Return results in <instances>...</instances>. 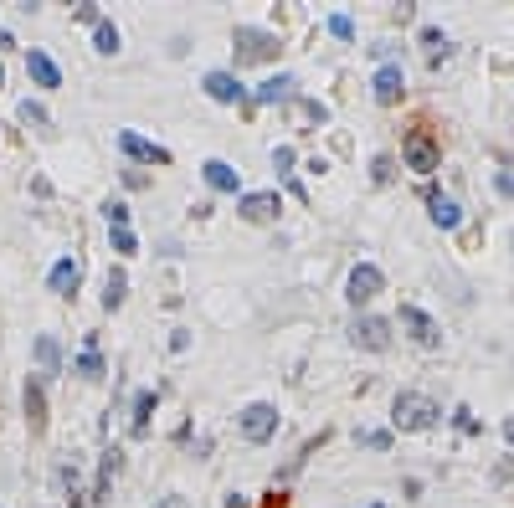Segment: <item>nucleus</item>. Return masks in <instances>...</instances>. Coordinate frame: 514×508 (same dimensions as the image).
<instances>
[{
  "mask_svg": "<svg viewBox=\"0 0 514 508\" xmlns=\"http://www.w3.org/2000/svg\"><path fill=\"white\" fill-rule=\"evenodd\" d=\"M206 93L216 98V103H242V82L232 78V72H206Z\"/></svg>",
  "mask_w": 514,
  "mask_h": 508,
  "instance_id": "nucleus-17",
  "label": "nucleus"
},
{
  "mask_svg": "<svg viewBox=\"0 0 514 508\" xmlns=\"http://www.w3.org/2000/svg\"><path fill=\"white\" fill-rule=\"evenodd\" d=\"M370 180H376V185H391V180H396V155H376L370 159Z\"/></svg>",
  "mask_w": 514,
  "mask_h": 508,
  "instance_id": "nucleus-23",
  "label": "nucleus"
},
{
  "mask_svg": "<svg viewBox=\"0 0 514 508\" xmlns=\"http://www.w3.org/2000/svg\"><path fill=\"white\" fill-rule=\"evenodd\" d=\"M437 416H443V406L433 396H417V390H402L391 400V427L396 431H427L437 427Z\"/></svg>",
  "mask_w": 514,
  "mask_h": 508,
  "instance_id": "nucleus-1",
  "label": "nucleus"
},
{
  "mask_svg": "<svg viewBox=\"0 0 514 508\" xmlns=\"http://www.w3.org/2000/svg\"><path fill=\"white\" fill-rule=\"evenodd\" d=\"M232 52H237V67H257V62H273L278 52V36L262 32V26H237L232 32Z\"/></svg>",
  "mask_w": 514,
  "mask_h": 508,
  "instance_id": "nucleus-2",
  "label": "nucleus"
},
{
  "mask_svg": "<svg viewBox=\"0 0 514 508\" xmlns=\"http://www.w3.org/2000/svg\"><path fill=\"white\" fill-rule=\"evenodd\" d=\"M237 427H242V437H247V442H268V437L278 431V406H268V400H252V406L237 416Z\"/></svg>",
  "mask_w": 514,
  "mask_h": 508,
  "instance_id": "nucleus-5",
  "label": "nucleus"
},
{
  "mask_svg": "<svg viewBox=\"0 0 514 508\" xmlns=\"http://www.w3.org/2000/svg\"><path fill=\"white\" fill-rule=\"evenodd\" d=\"M293 159H299V155H293V144H278V149H273V170H278V175H289Z\"/></svg>",
  "mask_w": 514,
  "mask_h": 508,
  "instance_id": "nucleus-29",
  "label": "nucleus"
},
{
  "mask_svg": "<svg viewBox=\"0 0 514 508\" xmlns=\"http://www.w3.org/2000/svg\"><path fill=\"white\" fill-rule=\"evenodd\" d=\"M155 508H191V498H180V493H165V498H160Z\"/></svg>",
  "mask_w": 514,
  "mask_h": 508,
  "instance_id": "nucleus-35",
  "label": "nucleus"
},
{
  "mask_svg": "<svg viewBox=\"0 0 514 508\" xmlns=\"http://www.w3.org/2000/svg\"><path fill=\"white\" fill-rule=\"evenodd\" d=\"M93 42H98V52H103V57H113V52H119V26H113V21H98V26H93Z\"/></svg>",
  "mask_w": 514,
  "mask_h": 508,
  "instance_id": "nucleus-22",
  "label": "nucleus"
},
{
  "mask_svg": "<svg viewBox=\"0 0 514 508\" xmlns=\"http://www.w3.org/2000/svg\"><path fill=\"white\" fill-rule=\"evenodd\" d=\"M504 437H509V447H514V416H509V421H504Z\"/></svg>",
  "mask_w": 514,
  "mask_h": 508,
  "instance_id": "nucleus-38",
  "label": "nucleus"
},
{
  "mask_svg": "<svg viewBox=\"0 0 514 508\" xmlns=\"http://www.w3.org/2000/svg\"><path fill=\"white\" fill-rule=\"evenodd\" d=\"M381 287H386L381 268H376V262H360V268L350 272V283H345V298H350L355 308H366V303L376 298V293H381Z\"/></svg>",
  "mask_w": 514,
  "mask_h": 508,
  "instance_id": "nucleus-8",
  "label": "nucleus"
},
{
  "mask_svg": "<svg viewBox=\"0 0 514 508\" xmlns=\"http://www.w3.org/2000/svg\"><path fill=\"white\" fill-rule=\"evenodd\" d=\"M103 211H109V226H113V231H128V206H124V201H109Z\"/></svg>",
  "mask_w": 514,
  "mask_h": 508,
  "instance_id": "nucleus-28",
  "label": "nucleus"
},
{
  "mask_svg": "<svg viewBox=\"0 0 514 508\" xmlns=\"http://www.w3.org/2000/svg\"><path fill=\"white\" fill-rule=\"evenodd\" d=\"M124 185H128V191H145L149 175H145V170H124Z\"/></svg>",
  "mask_w": 514,
  "mask_h": 508,
  "instance_id": "nucleus-32",
  "label": "nucleus"
},
{
  "mask_svg": "<svg viewBox=\"0 0 514 508\" xmlns=\"http://www.w3.org/2000/svg\"><path fill=\"white\" fill-rule=\"evenodd\" d=\"M293 108H299V118H309V124H324V118H329V108H324V103H314V98H299Z\"/></svg>",
  "mask_w": 514,
  "mask_h": 508,
  "instance_id": "nucleus-26",
  "label": "nucleus"
},
{
  "mask_svg": "<svg viewBox=\"0 0 514 508\" xmlns=\"http://www.w3.org/2000/svg\"><path fill=\"white\" fill-rule=\"evenodd\" d=\"M293 88H299V82H293L289 72H278V78H268L262 88H257L252 103H283V98H293Z\"/></svg>",
  "mask_w": 514,
  "mask_h": 508,
  "instance_id": "nucleus-18",
  "label": "nucleus"
},
{
  "mask_svg": "<svg viewBox=\"0 0 514 508\" xmlns=\"http://www.w3.org/2000/svg\"><path fill=\"white\" fill-rule=\"evenodd\" d=\"M370 88H376V103H396V98H402V88H406L402 67H396V62H386L381 72L370 78Z\"/></svg>",
  "mask_w": 514,
  "mask_h": 508,
  "instance_id": "nucleus-12",
  "label": "nucleus"
},
{
  "mask_svg": "<svg viewBox=\"0 0 514 508\" xmlns=\"http://www.w3.org/2000/svg\"><path fill=\"white\" fill-rule=\"evenodd\" d=\"M494 483H514V457H504V462L494 467Z\"/></svg>",
  "mask_w": 514,
  "mask_h": 508,
  "instance_id": "nucleus-33",
  "label": "nucleus"
},
{
  "mask_svg": "<svg viewBox=\"0 0 514 508\" xmlns=\"http://www.w3.org/2000/svg\"><path fill=\"white\" fill-rule=\"evenodd\" d=\"M201 175H206V185L211 191H237V170H232V165H226V159H206V165H201Z\"/></svg>",
  "mask_w": 514,
  "mask_h": 508,
  "instance_id": "nucleus-16",
  "label": "nucleus"
},
{
  "mask_svg": "<svg viewBox=\"0 0 514 508\" xmlns=\"http://www.w3.org/2000/svg\"><path fill=\"white\" fill-rule=\"evenodd\" d=\"M47 283H52V293H57V298H72V293H78V283H82V268L72 262V257H62V262L52 268Z\"/></svg>",
  "mask_w": 514,
  "mask_h": 508,
  "instance_id": "nucleus-14",
  "label": "nucleus"
},
{
  "mask_svg": "<svg viewBox=\"0 0 514 508\" xmlns=\"http://www.w3.org/2000/svg\"><path fill=\"white\" fill-rule=\"evenodd\" d=\"M360 447H376V452H386V447H391V431H360Z\"/></svg>",
  "mask_w": 514,
  "mask_h": 508,
  "instance_id": "nucleus-30",
  "label": "nucleus"
},
{
  "mask_svg": "<svg viewBox=\"0 0 514 508\" xmlns=\"http://www.w3.org/2000/svg\"><path fill=\"white\" fill-rule=\"evenodd\" d=\"M21 406H26V427H32V437H47V375H32V381H26Z\"/></svg>",
  "mask_w": 514,
  "mask_h": 508,
  "instance_id": "nucleus-6",
  "label": "nucleus"
},
{
  "mask_svg": "<svg viewBox=\"0 0 514 508\" xmlns=\"http://www.w3.org/2000/svg\"><path fill=\"white\" fill-rule=\"evenodd\" d=\"M350 344H355V350H370V354L391 350V318L360 314V318H355V324H350Z\"/></svg>",
  "mask_w": 514,
  "mask_h": 508,
  "instance_id": "nucleus-4",
  "label": "nucleus"
},
{
  "mask_svg": "<svg viewBox=\"0 0 514 508\" xmlns=\"http://www.w3.org/2000/svg\"><path fill=\"white\" fill-rule=\"evenodd\" d=\"M78 21H88V26H98V21H103V16H98V5H78Z\"/></svg>",
  "mask_w": 514,
  "mask_h": 508,
  "instance_id": "nucleus-36",
  "label": "nucleus"
},
{
  "mask_svg": "<svg viewBox=\"0 0 514 508\" xmlns=\"http://www.w3.org/2000/svg\"><path fill=\"white\" fill-rule=\"evenodd\" d=\"M402 159L412 170H422V175H433L437 165H443V144L433 139V128H412L406 144H402Z\"/></svg>",
  "mask_w": 514,
  "mask_h": 508,
  "instance_id": "nucleus-3",
  "label": "nucleus"
},
{
  "mask_svg": "<svg viewBox=\"0 0 514 508\" xmlns=\"http://www.w3.org/2000/svg\"><path fill=\"white\" fill-rule=\"evenodd\" d=\"M124 298H128V278L119 268H109V278H103V308H124Z\"/></svg>",
  "mask_w": 514,
  "mask_h": 508,
  "instance_id": "nucleus-19",
  "label": "nucleus"
},
{
  "mask_svg": "<svg viewBox=\"0 0 514 508\" xmlns=\"http://www.w3.org/2000/svg\"><path fill=\"white\" fill-rule=\"evenodd\" d=\"M0 88H5V67H0Z\"/></svg>",
  "mask_w": 514,
  "mask_h": 508,
  "instance_id": "nucleus-39",
  "label": "nucleus"
},
{
  "mask_svg": "<svg viewBox=\"0 0 514 508\" xmlns=\"http://www.w3.org/2000/svg\"><path fill=\"white\" fill-rule=\"evenodd\" d=\"M78 375H82V381H103V360H98L93 344H88V354L78 360Z\"/></svg>",
  "mask_w": 514,
  "mask_h": 508,
  "instance_id": "nucleus-25",
  "label": "nucleus"
},
{
  "mask_svg": "<svg viewBox=\"0 0 514 508\" xmlns=\"http://www.w3.org/2000/svg\"><path fill=\"white\" fill-rule=\"evenodd\" d=\"M149 416H155V390H139V396H134V437L149 431Z\"/></svg>",
  "mask_w": 514,
  "mask_h": 508,
  "instance_id": "nucleus-20",
  "label": "nucleus"
},
{
  "mask_svg": "<svg viewBox=\"0 0 514 508\" xmlns=\"http://www.w3.org/2000/svg\"><path fill=\"white\" fill-rule=\"evenodd\" d=\"M113 252H139V241H134V231H113Z\"/></svg>",
  "mask_w": 514,
  "mask_h": 508,
  "instance_id": "nucleus-31",
  "label": "nucleus"
},
{
  "mask_svg": "<svg viewBox=\"0 0 514 508\" xmlns=\"http://www.w3.org/2000/svg\"><path fill=\"white\" fill-rule=\"evenodd\" d=\"M119 467H124V452H119V447H109V452H103V462H98L93 503H103V498H109V488H113V473H119Z\"/></svg>",
  "mask_w": 514,
  "mask_h": 508,
  "instance_id": "nucleus-15",
  "label": "nucleus"
},
{
  "mask_svg": "<svg viewBox=\"0 0 514 508\" xmlns=\"http://www.w3.org/2000/svg\"><path fill=\"white\" fill-rule=\"evenodd\" d=\"M329 36H339V42H350V36H355V21L345 16V11H335V16H329Z\"/></svg>",
  "mask_w": 514,
  "mask_h": 508,
  "instance_id": "nucleus-27",
  "label": "nucleus"
},
{
  "mask_svg": "<svg viewBox=\"0 0 514 508\" xmlns=\"http://www.w3.org/2000/svg\"><path fill=\"white\" fill-rule=\"evenodd\" d=\"M237 211H242V221L268 226V221H278L283 201H278V191H257V195H242V201H237Z\"/></svg>",
  "mask_w": 514,
  "mask_h": 508,
  "instance_id": "nucleus-10",
  "label": "nucleus"
},
{
  "mask_svg": "<svg viewBox=\"0 0 514 508\" xmlns=\"http://www.w3.org/2000/svg\"><path fill=\"white\" fill-rule=\"evenodd\" d=\"M226 508H247V498H242V493H232V498H226Z\"/></svg>",
  "mask_w": 514,
  "mask_h": 508,
  "instance_id": "nucleus-37",
  "label": "nucleus"
},
{
  "mask_svg": "<svg viewBox=\"0 0 514 508\" xmlns=\"http://www.w3.org/2000/svg\"><path fill=\"white\" fill-rule=\"evenodd\" d=\"M119 149H124L128 159H139V165H170V149L155 144V139H145V134H134V128L119 134Z\"/></svg>",
  "mask_w": 514,
  "mask_h": 508,
  "instance_id": "nucleus-9",
  "label": "nucleus"
},
{
  "mask_svg": "<svg viewBox=\"0 0 514 508\" xmlns=\"http://www.w3.org/2000/svg\"><path fill=\"white\" fill-rule=\"evenodd\" d=\"M427 216H433L443 231H458V226H463V211H458V201H452V195H443L437 185H427Z\"/></svg>",
  "mask_w": 514,
  "mask_h": 508,
  "instance_id": "nucleus-11",
  "label": "nucleus"
},
{
  "mask_svg": "<svg viewBox=\"0 0 514 508\" xmlns=\"http://www.w3.org/2000/svg\"><path fill=\"white\" fill-rule=\"evenodd\" d=\"M26 72H32L36 88H62V72H57V62H52L47 52H26Z\"/></svg>",
  "mask_w": 514,
  "mask_h": 508,
  "instance_id": "nucleus-13",
  "label": "nucleus"
},
{
  "mask_svg": "<svg viewBox=\"0 0 514 508\" xmlns=\"http://www.w3.org/2000/svg\"><path fill=\"white\" fill-rule=\"evenodd\" d=\"M494 185H499V195H509V201H514V175H509V170H499Z\"/></svg>",
  "mask_w": 514,
  "mask_h": 508,
  "instance_id": "nucleus-34",
  "label": "nucleus"
},
{
  "mask_svg": "<svg viewBox=\"0 0 514 508\" xmlns=\"http://www.w3.org/2000/svg\"><path fill=\"white\" fill-rule=\"evenodd\" d=\"M36 360H42V370H57L62 365V350H57V339H52V334H42V339H36Z\"/></svg>",
  "mask_w": 514,
  "mask_h": 508,
  "instance_id": "nucleus-21",
  "label": "nucleus"
},
{
  "mask_svg": "<svg viewBox=\"0 0 514 508\" xmlns=\"http://www.w3.org/2000/svg\"><path fill=\"white\" fill-rule=\"evenodd\" d=\"M21 124H32V128H47L52 118H47V108H42V103H32V98H26V103H21Z\"/></svg>",
  "mask_w": 514,
  "mask_h": 508,
  "instance_id": "nucleus-24",
  "label": "nucleus"
},
{
  "mask_svg": "<svg viewBox=\"0 0 514 508\" xmlns=\"http://www.w3.org/2000/svg\"><path fill=\"white\" fill-rule=\"evenodd\" d=\"M402 329L412 334V344H422V350H437V344H443V329H437V318H427L417 303H402Z\"/></svg>",
  "mask_w": 514,
  "mask_h": 508,
  "instance_id": "nucleus-7",
  "label": "nucleus"
}]
</instances>
